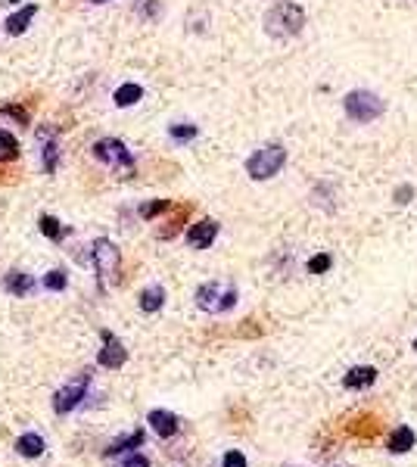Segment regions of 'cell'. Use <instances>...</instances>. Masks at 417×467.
<instances>
[{"label":"cell","mask_w":417,"mask_h":467,"mask_svg":"<svg viewBox=\"0 0 417 467\" xmlns=\"http://www.w3.org/2000/svg\"><path fill=\"white\" fill-rule=\"evenodd\" d=\"M302 28H305V10L299 4H293V0L274 4L265 13V31L271 38H296Z\"/></svg>","instance_id":"6da1fadb"},{"label":"cell","mask_w":417,"mask_h":467,"mask_svg":"<svg viewBox=\"0 0 417 467\" xmlns=\"http://www.w3.org/2000/svg\"><path fill=\"white\" fill-rule=\"evenodd\" d=\"M283 162H287V150L280 144H268L246 159V175L253 181H268V178H274L283 168Z\"/></svg>","instance_id":"7a4b0ae2"},{"label":"cell","mask_w":417,"mask_h":467,"mask_svg":"<svg viewBox=\"0 0 417 467\" xmlns=\"http://www.w3.org/2000/svg\"><path fill=\"white\" fill-rule=\"evenodd\" d=\"M343 109H345V115H349L352 122L367 125V122H374V119H380L383 115V100L371 91H349L345 93V100H343Z\"/></svg>","instance_id":"3957f363"},{"label":"cell","mask_w":417,"mask_h":467,"mask_svg":"<svg viewBox=\"0 0 417 467\" xmlns=\"http://www.w3.org/2000/svg\"><path fill=\"white\" fill-rule=\"evenodd\" d=\"M237 302V290L231 284H222V280H209L196 290V306L202 311H212V315H222V311L234 309Z\"/></svg>","instance_id":"277c9868"},{"label":"cell","mask_w":417,"mask_h":467,"mask_svg":"<svg viewBox=\"0 0 417 467\" xmlns=\"http://www.w3.org/2000/svg\"><path fill=\"white\" fill-rule=\"evenodd\" d=\"M88 389H91V371H78L66 386L57 389V396H53V411H57V415L75 411L78 405L88 399Z\"/></svg>","instance_id":"5b68a950"},{"label":"cell","mask_w":417,"mask_h":467,"mask_svg":"<svg viewBox=\"0 0 417 467\" xmlns=\"http://www.w3.org/2000/svg\"><path fill=\"white\" fill-rule=\"evenodd\" d=\"M91 255H93V265H97V275H100V284L103 280H119V265H122V253L113 240L100 237L93 240L91 246Z\"/></svg>","instance_id":"8992f818"},{"label":"cell","mask_w":417,"mask_h":467,"mask_svg":"<svg viewBox=\"0 0 417 467\" xmlns=\"http://www.w3.org/2000/svg\"><path fill=\"white\" fill-rule=\"evenodd\" d=\"M93 156L109 168H128V171L135 168V156H131L128 146H125L122 140H115V137L97 140V144H93Z\"/></svg>","instance_id":"52a82bcc"},{"label":"cell","mask_w":417,"mask_h":467,"mask_svg":"<svg viewBox=\"0 0 417 467\" xmlns=\"http://www.w3.org/2000/svg\"><path fill=\"white\" fill-rule=\"evenodd\" d=\"M125 358H128V349H125V342L115 337V333L103 330V349H100V355H97L100 368L115 371V368H122V364H125Z\"/></svg>","instance_id":"ba28073f"},{"label":"cell","mask_w":417,"mask_h":467,"mask_svg":"<svg viewBox=\"0 0 417 467\" xmlns=\"http://www.w3.org/2000/svg\"><path fill=\"white\" fill-rule=\"evenodd\" d=\"M218 237V221L215 218H202V221L190 224V231H187V243H190L193 249H209L212 243H215Z\"/></svg>","instance_id":"9c48e42d"},{"label":"cell","mask_w":417,"mask_h":467,"mask_svg":"<svg viewBox=\"0 0 417 467\" xmlns=\"http://www.w3.org/2000/svg\"><path fill=\"white\" fill-rule=\"evenodd\" d=\"M147 424L153 427V433H156V436H162V439H171V436H175V433L181 430L178 415H171V411H165V408H153V411H149Z\"/></svg>","instance_id":"30bf717a"},{"label":"cell","mask_w":417,"mask_h":467,"mask_svg":"<svg viewBox=\"0 0 417 467\" xmlns=\"http://www.w3.org/2000/svg\"><path fill=\"white\" fill-rule=\"evenodd\" d=\"M371 384H377V368H371V364L352 368V371L343 377V386H345V389H367Z\"/></svg>","instance_id":"8fae6325"},{"label":"cell","mask_w":417,"mask_h":467,"mask_svg":"<svg viewBox=\"0 0 417 467\" xmlns=\"http://www.w3.org/2000/svg\"><path fill=\"white\" fill-rule=\"evenodd\" d=\"M4 290L6 293H13V296H28V293H35V280H31L25 271H6V277H4Z\"/></svg>","instance_id":"7c38bea8"},{"label":"cell","mask_w":417,"mask_h":467,"mask_svg":"<svg viewBox=\"0 0 417 467\" xmlns=\"http://www.w3.org/2000/svg\"><path fill=\"white\" fill-rule=\"evenodd\" d=\"M414 442H417V436H414L411 427H399V430H392L387 449L392 451V455H405V451L414 449Z\"/></svg>","instance_id":"4fadbf2b"},{"label":"cell","mask_w":417,"mask_h":467,"mask_svg":"<svg viewBox=\"0 0 417 467\" xmlns=\"http://www.w3.org/2000/svg\"><path fill=\"white\" fill-rule=\"evenodd\" d=\"M44 449H47V442H44V436H38V433H25L16 439V451H19L22 458H41Z\"/></svg>","instance_id":"5bb4252c"},{"label":"cell","mask_w":417,"mask_h":467,"mask_svg":"<svg viewBox=\"0 0 417 467\" xmlns=\"http://www.w3.org/2000/svg\"><path fill=\"white\" fill-rule=\"evenodd\" d=\"M35 13H38V6H35V4H28L25 10L13 13L10 19L4 22V25H6V35H13V38H16V35H22V31H25V28L31 25V19H35Z\"/></svg>","instance_id":"9a60e30c"},{"label":"cell","mask_w":417,"mask_h":467,"mask_svg":"<svg viewBox=\"0 0 417 467\" xmlns=\"http://www.w3.org/2000/svg\"><path fill=\"white\" fill-rule=\"evenodd\" d=\"M144 439H147V433H144V430H135V433L122 436V439H115L113 446L106 449V458H115V455H122V451H135V449L144 446Z\"/></svg>","instance_id":"2e32d148"},{"label":"cell","mask_w":417,"mask_h":467,"mask_svg":"<svg viewBox=\"0 0 417 467\" xmlns=\"http://www.w3.org/2000/svg\"><path fill=\"white\" fill-rule=\"evenodd\" d=\"M165 306V290L159 284L147 287L144 293H140V311H147V315H153V311H159Z\"/></svg>","instance_id":"e0dca14e"},{"label":"cell","mask_w":417,"mask_h":467,"mask_svg":"<svg viewBox=\"0 0 417 467\" xmlns=\"http://www.w3.org/2000/svg\"><path fill=\"white\" fill-rule=\"evenodd\" d=\"M140 97H144V88H140V84H131V81H128V84H122V88L113 93L115 106H122V109H125V106H135Z\"/></svg>","instance_id":"ac0fdd59"},{"label":"cell","mask_w":417,"mask_h":467,"mask_svg":"<svg viewBox=\"0 0 417 467\" xmlns=\"http://www.w3.org/2000/svg\"><path fill=\"white\" fill-rule=\"evenodd\" d=\"M19 156V140H16L10 131L0 128V162H13Z\"/></svg>","instance_id":"d6986e66"},{"label":"cell","mask_w":417,"mask_h":467,"mask_svg":"<svg viewBox=\"0 0 417 467\" xmlns=\"http://www.w3.org/2000/svg\"><path fill=\"white\" fill-rule=\"evenodd\" d=\"M41 162H44V171H47V175H53V171H57L59 146H57V140H53V137H50V144L44 140V146H41Z\"/></svg>","instance_id":"ffe728a7"},{"label":"cell","mask_w":417,"mask_h":467,"mask_svg":"<svg viewBox=\"0 0 417 467\" xmlns=\"http://www.w3.org/2000/svg\"><path fill=\"white\" fill-rule=\"evenodd\" d=\"M44 287H47V290H53V293L66 290V287H69V277H66V271H62V268H53V271H47V275H44Z\"/></svg>","instance_id":"44dd1931"},{"label":"cell","mask_w":417,"mask_h":467,"mask_svg":"<svg viewBox=\"0 0 417 467\" xmlns=\"http://www.w3.org/2000/svg\"><path fill=\"white\" fill-rule=\"evenodd\" d=\"M41 233H44V237H50V240H62L66 228H62L53 215H41Z\"/></svg>","instance_id":"7402d4cb"},{"label":"cell","mask_w":417,"mask_h":467,"mask_svg":"<svg viewBox=\"0 0 417 467\" xmlns=\"http://www.w3.org/2000/svg\"><path fill=\"white\" fill-rule=\"evenodd\" d=\"M168 209H171V202H168V200H153V202H144V206H140V218H156V215L168 212Z\"/></svg>","instance_id":"603a6c76"},{"label":"cell","mask_w":417,"mask_h":467,"mask_svg":"<svg viewBox=\"0 0 417 467\" xmlns=\"http://www.w3.org/2000/svg\"><path fill=\"white\" fill-rule=\"evenodd\" d=\"M168 134H171V140H193L200 134V128H196V125H171Z\"/></svg>","instance_id":"cb8c5ba5"},{"label":"cell","mask_w":417,"mask_h":467,"mask_svg":"<svg viewBox=\"0 0 417 467\" xmlns=\"http://www.w3.org/2000/svg\"><path fill=\"white\" fill-rule=\"evenodd\" d=\"M330 265H333V259H330L327 253H318L309 262V275H324V271H330Z\"/></svg>","instance_id":"d4e9b609"},{"label":"cell","mask_w":417,"mask_h":467,"mask_svg":"<svg viewBox=\"0 0 417 467\" xmlns=\"http://www.w3.org/2000/svg\"><path fill=\"white\" fill-rule=\"evenodd\" d=\"M0 115H6V119H16L19 125H28V109H25V106H0Z\"/></svg>","instance_id":"484cf974"},{"label":"cell","mask_w":417,"mask_h":467,"mask_svg":"<svg viewBox=\"0 0 417 467\" xmlns=\"http://www.w3.org/2000/svg\"><path fill=\"white\" fill-rule=\"evenodd\" d=\"M222 467H246V455L237 449H231V451H224V458H222Z\"/></svg>","instance_id":"4316f807"},{"label":"cell","mask_w":417,"mask_h":467,"mask_svg":"<svg viewBox=\"0 0 417 467\" xmlns=\"http://www.w3.org/2000/svg\"><path fill=\"white\" fill-rule=\"evenodd\" d=\"M411 197H414V187H408V184H402V187H396V202H411Z\"/></svg>","instance_id":"83f0119b"},{"label":"cell","mask_w":417,"mask_h":467,"mask_svg":"<svg viewBox=\"0 0 417 467\" xmlns=\"http://www.w3.org/2000/svg\"><path fill=\"white\" fill-rule=\"evenodd\" d=\"M122 467H149V458L147 455H128L122 461Z\"/></svg>","instance_id":"f1b7e54d"},{"label":"cell","mask_w":417,"mask_h":467,"mask_svg":"<svg viewBox=\"0 0 417 467\" xmlns=\"http://www.w3.org/2000/svg\"><path fill=\"white\" fill-rule=\"evenodd\" d=\"M91 4H106V0H91Z\"/></svg>","instance_id":"f546056e"},{"label":"cell","mask_w":417,"mask_h":467,"mask_svg":"<svg viewBox=\"0 0 417 467\" xmlns=\"http://www.w3.org/2000/svg\"><path fill=\"white\" fill-rule=\"evenodd\" d=\"M414 352H417V340H414Z\"/></svg>","instance_id":"4dcf8cb0"},{"label":"cell","mask_w":417,"mask_h":467,"mask_svg":"<svg viewBox=\"0 0 417 467\" xmlns=\"http://www.w3.org/2000/svg\"><path fill=\"white\" fill-rule=\"evenodd\" d=\"M10 4H19V0H10Z\"/></svg>","instance_id":"1f68e13d"},{"label":"cell","mask_w":417,"mask_h":467,"mask_svg":"<svg viewBox=\"0 0 417 467\" xmlns=\"http://www.w3.org/2000/svg\"><path fill=\"white\" fill-rule=\"evenodd\" d=\"M287 467H290V464H287Z\"/></svg>","instance_id":"d6a6232c"}]
</instances>
